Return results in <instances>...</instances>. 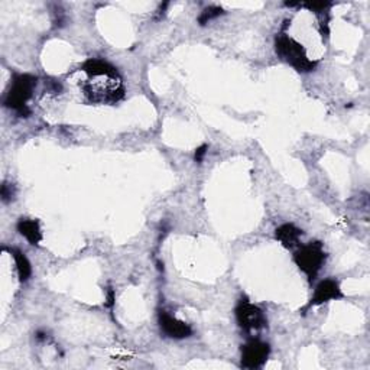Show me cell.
<instances>
[{"label": "cell", "mask_w": 370, "mask_h": 370, "mask_svg": "<svg viewBox=\"0 0 370 370\" xmlns=\"http://www.w3.org/2000/svg\"><path fill=\"white\" fill-rule=\"evenodd\" d=\"M81 69L87 74L83 90L91 103H118L124 97L122 77L107 61L93 58L85 61Z\"/></svg>", "instance_id": "cell-1"}, {"label": "cell", "mask_w": 370, "mask_h": 370, "mask_svg": "<svg viewBox=\"0 0 370 370\" xmlns=\"http://www.w3.org/2000/svg\"><path fill=\"white\" fill-rule=\"evenodd\" d=\"M38 78L31 74H13L10 89L6 93L3 100L5 107L17 111L21 118H30L31 110L28 107V102L31 100Z\"/></svg>", "instance_id": "cell-2"}, {"label": "cell", "mask_w": 370, "mask_h": 370, "mask_svg": "<svg viewBox=\"0 0 370 370\" xmlns=\"http://www.w3.org/2000/svg\"><path fill=\"white\" fill-rule=\"evenodd\" d=\"M275 51L282 61L290 64L298 73H309L317 63L308 58L304 47L287 34H279L275 38Z\"/></svg>", "instance_id": "cell-3"}, {"label": "cell", "mask_w": 370, "mask_h": 370, "mask_svg": "<svg viewBox=\"0 0 370 370\" xmlns=\"http://www.w3.org/2000/svg\"><path fill=\"white\" fill-rule=\"evenodd\" d=\"M325 259L327 253L321 241H309V243L298 249L294 254V262L308 276L309 281L317 276L325 263Z\"/></svg>", "instance_id": "cell-4"}, {"label": "cell", "mask_w": 370, "mask_h": 370, "mask_svg": "<svg viewBox=\"0 0 370 370\" xmlns=\"http://www.w3.org/2000/svg\"><path fill=\"white\" fill-rule=\"evenodd\" d=\"M235 314L239 327L248 334L258 333L268 325V318L263 309H261L258 305L252 304L246 296L240 298V301L236 305Z\"/></svg>", "instance_id": "cell-5"}, {"label": "cell", "mask_w": 370, "mask_h": 370, "mask_svg": "<svg viewBox=\"0 0 370 370\" xmlns=\"http://www.w3.org/2000/svg\"><path fill=\"white\" fill-rule=\"evenodd\" d=\"M270 346L259 338H250L241 346L240 366L243 369H261L268 362Z\"/></svg>", "instance_id": "cell-6"}, {"label": "cell", "mask_w": 370, "mask_h": 370, "mask_svg": "<svg viewBox=\"0 0 370 370\" xmlns=\"http://www.w3.org/2000/svg\"><path fill=\"white\" fill-rule=\"evenodd\" d=\"M158 323L161 327V331L169 338L182 340V338H188L194 334V330L190 324L173 317L169 314V312H166L164 309L160 311Z\"/></svg>", "instance_id": "cell-7"}, {"label": "cell", "mask_w": 370, "mask_h": 370, "mask_svg": "<svg viewBox=\"0 0 370 370\" xmlns=\"http://www.w3.org/2000/svg\"><path fill=\"white\" fill-rule=\"evenodd\" d=\"M343 296L345 295L340 290L338 282H336L334 279H324L317 285L316 292L314 295H312L308 307L321 305L333 300H340V298H343Z\"/></svg>", "instance_id": "cell-8"}, {"label": "cell", "mask_w": 370, "mask_h": 370, "mask_svg": "<svg viewBox=\"0 0 370 370\" xmlns=\"http://www.w3.org/2000/svg\"><path fill=\"white\" fill-rule=\"evenodd\" d=\"M303 235L304 233L300 227H296L292 223L282 224L275 230V239L287 249H294L296 246H300V240Z\"/></svg>", "instance_id": "cell-9"}, {"label": "cell", "mask_w": 370, "mask_h": 370, "mask_svg": "<svg viewBox=\"0 0 370 370\" xmlns=\"http://www.w3.org/2000/svg\"><path fill=\"white\" fill-rule=\"evenodd\" d=\"M17 229L19 232L21 236H23L28 241H30V245H39L42 240V232H41V226L39 221L35 219H19Z\"/></svg>", "instance_id": "cell-10"}, {"label": "cell", "mask_w": 370, "mask_h": 370, "mask_svg": "<svg viewBox=\"0 0 370 370\" xmlns=\"http://www.w3.org/2000/svg\"><path fill=\"white\" fill-rule=\"evenodd\" d=\"M9 252L12 254V258L15 259L19 281L21 282L30 281V278L32 276V266H31V262L28 261L25 253L22 250H19V249H9Z\"/></svg>", "instance_id": "cell-11"}, {"label": "cell", "mask_w": 370, "mask_h": 370, "mask_svg": "<svg viewBox=\"0 0 370 370\" xmlns=\"http://www.w3.org/2000/svg\"><path fill=\"white\" fill-rule=\"evenodd\" d=\"M224 15V10L220 8V6H210V8H206L202 15L198 17V23H200L202 26H206L207 23H210L211 21L217 19L219 17Z\"/></svg>", "instance_id": "cell-12"}, {"label": "cell", "mask_w": 370, "mask_h": 370, "mask_svg": "<svg viewBox=\"0 0 370 370\" xmlns=\"http://www.w3.org/2000/svg\"><path fill=\"white\" fill-rule=\"evenodd\" d=\"M15 195H17V190H15V187H13V184L3 182L2 190H0V197H2V202L5 204H8V203L15 200Z\"/></svg>", "instance_id": "cell-13"}, {"label": "cell", "mask_w": 370, "mask_h": 370, "mask_svg": "<svg viewBox=\"0 0 370 370\" xmlns=\"http://www.w3.org/2000/svg\"><path fill=\"white\" fill-rule=\"evenodd\" d=\"M207 151H208V145H202L200 148H197L194 153V161L197 164H202L204 161V156L207 155Z\"/></svg>", "instance_id": "cell-14"}, {"label": "cell", "mask_w": 370, "mask_h": 370, "mask_svg": "<svg viewBox=\"0 0 370 370\" xmlns=\"http://www.w3.org/2000/svg\"><path fill=\"white\" fill-rule=\"evenodd\" d=\"M107 305L109 307H113V304H115V292H113L111 290L109 291V294H107Z\"/></svg>", "instance_id": "cell-15"}]
</instances>
